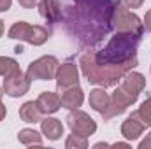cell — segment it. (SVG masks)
Instances as JSON below:
<instances>
[{
  "label": "cell",
  "instance_id": "obj_25",
  "mask_svg": "<svg viewBox=\"0 0 151 149\" xmlns=\"http://www.w3.org/2000/svg\"><path fill=\"white\" fill-rule=\"evenodd\" d=\"M139 149H151V133L146 135V139L139 144Z\"/></svg>",
  "mask_w": 151,
  "mask_h": 149
},
{
  "label": "cell",
  "instance_id": "obj_9",
  "mask_svg": "<svg viewBox=\"0 0 151 149\" xmlns=\"http://www.w3.org/2000/svg\"><path fill=\"white\" fill-rule=\"evenodd\" d=\"M56 84H58V91H65L69 88H74L79 84V70L77 65L74 63H63L58 67L56 72Z\"/></svg>",
  "mask_w": 151,
  "mask_h": 149
},
{
  "label": "cell",
  "instance_id": "obj_26",
  "mask_svg": "<svg viewBox=\"0 0 151 149\" xmlns=\"http://www.w3.org/2000/svg\"><path fill=\"white\" fill-rule=\"evenodd\" d=\"M11 5H12V0H0V12L9 11V9H11Z\"/></svg>",
  "mask_w": 151,
  "mask_h": 149
},
{
  "label": "cell",
  "instance_id": "obj_16",
  "mask_svg": "<svg viewBox=\"0 0 151 149\" xmlns=\"http://www.w3.org/2000/svg\"><path fill=\"white\" fill-rule=\"evenodd\" d=\"M19 117L25 123H40L42 121V112L39 109L37 102H25L19 107Z\"/></svg>",
  "mask_w": 151,
  "mask_h": 149
},
{
  "label": "cell",
  "instance_id": "obj_10",
  "mask_svg": "<svg viewBox=\"0 0 151 149\" xmlns=\"http://www.w3.org/2000/svg\"><path fill=\"white\" fill-rule=\"evenodd\" d=\"M144 128H146V126H144V123L139 119L137 112H132V116L127 117V119L123 121V125H121V135H123L125 139H128V140H135V139H139V137L142 135Z\"/></svg>",
  "mask_w": 151,
  "mask_h": 149
},
{
  "label": "cell",
  "instance_id": "obj_22",
  "mask_svg": "<svg viewBox=\"0 0 151 149\" xmlns=\"http://www.w3.org/2000/svg\"><path fill=\"white\" fill-rule=\"evenodd\" d=\"M123 4H125V7H128V9H139V7L144 4V0H123Z\"/></svg>",
  "mask_w": 151,
  "mask_h": 149
},
{
  "label": "cell",
  "instance_id": "obj_13",
  "mask_svg": "<svg viewBox=\"0 0 151 149\" xmlns=\"http://www.w3.org/2000/svg\"><path fill=\"white\" fill-rule=\"evenodd\" d=\"M39 12L47 23H58L60 21V0H40L39 2Z\"/></svg>",
  "mask_w": 151,
  "mask_h": 149
},
{
  "label": "cell",
  "instance_id": "obj_11",
  "mask_svg": "<svg viewBox=\"0 0 151 149\" xmlns=\"http://www.w3.org/2000/svg\"><path fill=\"white\" fill-rule=\"evenodd\" d=\"M144 86H146V81H144V77L142 74H137V72H127V74L123 75V82H121V90H125L128 95H132L134 98H137L139 97V93L144 90Z\"/></svg>",
  "mask_w": 151,
  "mask_h": 149
},
{
  "label": "cell",
  "instance_id": "obj_28",
  "mask_svg": "<svg viewBox=\"0 0 151 149\" xmlns=\"http://www.w3.org/2000/svg\"><path fill=\"white\" fill-rule=\"evenodd\" d=\"M2 34H4V21H0V37H2Z\"/></svg>",
  "mask_w": 151,
  "mask_h": 149
},
{
  "label": "cell",
  "instance_id": "obj_27",
  "mask_svg": "<svg viewBox=\"0 0 151 149\" xmlns=\"http://www.w3.org/2000/svg\"><path fill=\"white\" fill-rule=\"evenodd\" d=\"M5 114H7V111H5V107H4V104L0 102V121L5 117Z\"/></svg>",
  "mask_w": 151,
  "mask_h": 149
},
{
  "label": "cell",
  "instance_id": "obj_15",
  "mask_svg": "<svg viewBox=\"0 0 151 149\" xmlns=\"http://www.w3.org/2000/svg\"><path fill=\"white\" fill-rule=\"evenodd\" d=\"M40 128H42V133L49 139V140H58L62 135H63V125L60 119H55V117H46L40 121Z\"/></svg>",
  "mask_w": 151,
  "mask_h": 149
},
{
  "label": "cell",
  "instance_id": "obj_21",
  "mask_svg": "<svg viewBox=\"0 0 151 149\" xmlns=\"http://www.w3.org/2000/svg\"><path fill=\"white\" fill-rule=\"evenodd\" d=\"M65 148L67 149H84L88 148V140H86V137H83V135H77V133H72V135H69V139H67V142H65Z\"/></svg>",
  "mask_w": 151,
  "mask_h": 149
},
{
  "label": "cell",
  "instance_id": "obj_29",
  "mask_svg": "<svg viewBox=\"0 0 151 149\" xmlns=\"http://www.w3.org/2000/svg\"><path fill=\"white\" fill-rule=\"evenodd\" d=\"M14 51H16V53H23V47H21V46H18V47H16Z\"/></svg>",
  "mask_w": 151,
  "mask_h": 149
},
{
  "label": "cell",
  "instance_id": "obj_2",
  "mask_svg": "<svg viewBox=\"0 0 151 149\" xmlns=\"http://www.w3.org/2000/svg\"><path fill=\"white\" fill-rule=\"evenodd\" d=\"M142 35L130 34V32H118L109 44L95 53V62L99 65H116L123 67L125 70H132L137 65V47L141 44Z\"/></svg>",
  "mask_w": 151,
  "mask_h": 149
},
{
  "label": "cell",
  "instance_id": "obj_19",
  "mask_svg": "<svg viewBox=\"0 0 151 149\" xmlns=\"http://www.w3.org/2000/svg\"><path fill=\"white\" fill-rule=\"evenodd\" d=\"M14 72H19V65H18L12 58H4V56H0V75L7 77V75L14 74Z\"/></svg>",
  "mask_w": 151,
  "mask_h": 149
},
{
  "label": "cell",
  "instance_id": "obj_18",
  "mask_svg": "<svg viewBox=\"0 0 151 149\" xmlns=\"http://www.w3.org/2000/svg\"><path fill=\"white\" fill-rule=\"evenodd\" d=\"M18 140L23 144V146H40L42 144V137L40 133L32 130V128H25V130H19L18 133Z\"/></svg>",
  "mask_w": 151,
  "mask_h": 149
},
{
  "label": "cell",
  "instance_id": "obj_24",
  "mask_svg": "<svg viewBox=\"0 0 151 149\" xmlns=\"http://www.w3.org/2000/svg\"><path fill=\"white\" fill-rule=\"evenodd\" d=\"M142 25H144V28H146L148 32H151V9L146 12V16H144V23H142Z\"/></svg>",
  "mask_w": 151,
  "mask_h": 149
},
{
  "label": "cell",
  "instance_id": "obj_31",
  "mask_svg": "<svg viewBox=\"0 0 151 149\" xmlns=\"http://www.w3.org/2000/svg\"><path fill=\"white\" fill-rule=\"evenodd\" d=\"M114 2H116V4H119V0H114Z\"/></svg>",
  "mask_w": 151,
  "mask_h": 149
},
{
  "label": "cell",
  "instance_id": "obj_5",
  "mask_svg": "<svg viewBox=\"0 0 151 149\" xmlns=\"http://www.w3.org/2000/svg\"><path fill=\"white\" fill-rule=\"evenodd\" d=\"M113 28H116L118 32H130V34H137L142 35L144 32V25L141 23V19L128 11V7L116 4L113 14Z\"/></svg>",
  "mask_w": 151,
  "mask_h": 149
},
{
  "label": "cell",
  "instance_id": "obj_14",
  "mask_svg": "<svg viewBox=\"0 0 151 149\" xmlns=\"http://www.w3.org/2000/svg\"><path fill=\"white\" fill-rule=\"evenodd\" d=\"M60 100H62V107H65V109H79L83 105V100H84L83 90L79 86L69 88V90L62 91Z\"/></svg>",
  "mask_w": 151,
  "mask_h": 149
},
{
  "label": "cell",
  "instance_id": "obj_23",
  "mask_svg": "<svg viewBox=\"0 0 151 149\" xmlns=\"http://www.w3.org/2000/svg\"><path fill=\"white\" fill-rule=\"evenodd\" d=\"M19 2V5L23 7V9H34L35 5H37L39 0H18Z\"/></svg>",
  "mask_w": 151,
  "mask_h": 149
},
{
  "label": "cell",
  "instance_id": "obj_17",
  "mask_svg": "<svg viewBox=\"0 0 151 149\" xmlns=\"http://www.w3.org/2000/svg\"><path fill=\"white\" fill-rule=\"evenodd\" d=\"M109 102H111V97L104 91V88H97V90L90 91V105L97 112L102 114V112L107 109Z\"/></svg>",
  "mask_w": 151,
  "mask_h": 149
},
{
  "label": "cell",
  "instance_id": "obj_3",
  "mask_svg": "<svg viewBox=\"0 0 151 149\" xmlns=\"http://www.w3.org/2000/svg\"><path fill=\"white\" fill-rule=\"evenodd\" d=\"M81 70L88 79V82L100 84L104 88L118 84V81L123 79V75L128 72L123 67H116V65H99L95 62L93 51H88L86 54L81 56Z\"/></svg>",
  "mask_w": 151,
  "mask_h": 149
},
{
  "label": "cell",
  "instance_id": "obj_12",
  "mask_svg": "<svg viewBox=\"0 0 151 149\" xmlns=\"http://www.w3.org/2000/svg\"><path fill=\"white\" fill-rule=\"evenodd\" d=\"M39 105V109L42 114H53L62 107V100H60V95L53 93V91H44L39 95V98L35 100Z\"/></svg>",
  "mask_w": 151,
  "mask_h": 149
},
{
  "label": "cell",
  "instance_id": "obj_7",
  "mask_svg": "<svg viewBox=\"0 0 151 149\" xmlns=\"http://www.w3.org/2000/svg\"><path fill=\"white\" fill-rule=\"evenodd\" d=\"M67 125H69V128L72 130V133L83 135V137H90V135H93V133L97 132L95 121H93L86 112L77 111V109L67 116Z\"/></svg>",
  "mask_w": 151,
  "mask_h": 149
},
{
  "label": "cell",
  "instance_id": "obj_20",
  "mask_svg": "<svg viewBox=\"0 0 151 149\" xmlns=\"http://www.w3.org/2000/svg\"><path fill=\"white\" fill-rule=\"evenodd\" d=\"M135 112H137L139 119L144 123V126H151V98L144 100L142 105L139 107V111H135Z\"/></svg>",
  "mask_w": 151,
  "mask_h": 149
},
{
  "label": "cell",
  "instance_id": "obj_8",
  "mask_svg": "<svg viewBox=\"0 0 151 149\" xmlns=\"http://www.w3.org/2000/svg\"><path fill=\"white\" fill-rule=\"evenodd\" d=\"M30 90V79L27 75H23V72H14V74L7 75L4 79V91L5 95L16 98V97H23L25 93H28Z\"/></svg>",
  "mask_w": 151,
  "mask_h": 149
},
{
  "label": "cell",
  "instance_id": "obj_6",
  "mask_svg": "<svg viewBox=\"0 0 151 149\" xmlns=\"http://www.w3.org/2000/svg\"><path fill=\"white\" fill-rule=\"evenodd\" d=\"M58 60L55 56H42L35 62H32L28 65V70H27V77L30 81L34 79H40V81H49V79H55L56 72H58Z\"/></svg>",
  "mask_w": 151,
  "mask_h": 149
},
{
  "label": "cell",
  "instance_id": "obj_4",
  "mask_svg": "<svg viewBox=\"0 0 151 149\" xmlns=\"http://www.w3.org/2000/svg\"><path fill=\"white\" fill-rule=\"evenodd\" d=\"M49 30L40 25H28L25 21H18L9 28V39L25 40L32 46H40L49 39Z\"/></svg>",
  "mask_w": 151,
  "mask_h": 149
},
{
  "label": "cell",
  "instance_id": "obj_1",
  "mask_svg": "<svg viewBox=\"0 0 151 149\" xmlns=\"http://www.w3.org/2000/svg\"><path fill=\"white\" fill-rule=\"evenodd\" d=\"M114 7V0H63L60 21L83 49L93 51L113 30Z\"/></svg>",
  "mask_w": 151,
  "mask_h": 149
},
{
  "label": "cell",
  "instance_id": "obj_30",
  "mask_svg": "<svg viewBox=\"0 0 151 149\" xmlns=\"http://www.w3.org/2000/svg\"><path fill=\"white\" fill-rule=\"evenodd\" d=\"M2 95H4V93H2V90H0V98H2Z\"/></svg>",
  "mask_w": 151,
  "mask_h": 149
}]
</instances>
